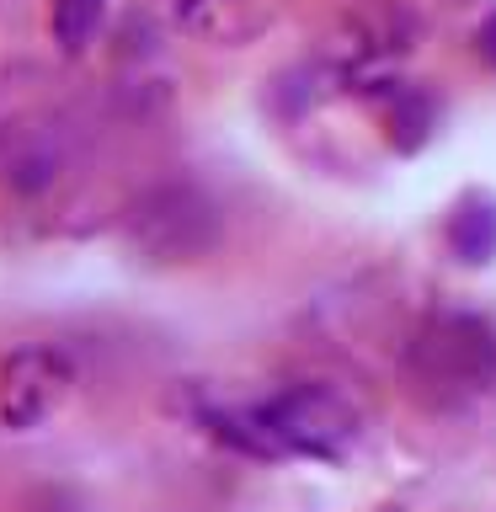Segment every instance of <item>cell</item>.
Masks as SVG:
<instances>
[{
    "mask_svg": "<svg viewBox=\"0 0 496 512\" xmlns=\"http://www.w3.org/2000/svg\"><path fill=\"white\" fill-rule=\"evenodd\" d=\"M214 432L256 459H288V454L331 459L358 438V406L331 384H294V390L272 395L262 406L214 416Z\"/></svg>",
    "mask_w": 496,
    "mask_h": 512,
    "instance_id": "cell-1",
    "label": "cell"
},
{
    "mask_svg": "<svg viewBox=\"0 0 496 512\" xmlns=\"http://www.w3.org/2000/svg\"><path fill=\"white\" fill-rule=\"evenodd\" d=\"M480 54H486V59L496 64V16L486 22V32H480Z\"/></svg>",
    "mask_w": 496,
    "mask_h": 512,
    "instance_id": "cell-6",
    "label": "cell"
},
{
    "mask_svg": "<svg viewBox=\"0 0 496 512\" xmlns=\"http://www.w3.org/2000/svg\"><path fill=\"white\" fill-rule=\"evenodd\" d=\"M448 246H454L459 262H491L496 256V203L491 198H464L448 219Z\"/></svg>",
    "mask_w": 496,
    "mask_h": 512,
    "instance_id": "cell-4",
    "label": "cell"
},
{
    "mask_svg": "<svg viewBox=\"0 0 496 512\" xmlns=\"http://www.w3.org/2000/svg\"><path fill=\"white\" fill-rule=\"evenodd\" d=\"M102 6L107 0H48V22L64 54H80L91 43V32L102 27Z\"/></svg>",
    "mask_w": 496,
    "mask_h": 512,
    "instance_id": "cell-5",
    "label": "cell"
},
{
    "mask_svg": "<svg viewBox=\"0 0 496 512\" xmlns=\"http://www.w3.org/2000/svg\"><path fill=\"white\" fill-rule=\"evenodd\" d=\"M198 6H208V0H176V11H198Z\"/></svg>",
    "mask_w": 496,
    "mask_h": 512,
    "instance_id": "cell-7",
    "label": "cell"
},
{
    "mask_svg": "<svg viewBox=\"0 0 496 512\" xmlns=\"http://www.w3.org/2000/svg\"><path fill=\"white\" fill-rule=\"evenodd\" d=\"M70 390V363L54 347H22L0 363V422L38 427Z\"/></svg>",
    "mask_w": 496,
    "mask_h": 512,
    "instance_id": "cell-3",
    "label": "cell"
},
{
    "mask_svg": "<svg viewBox=\"0 0 496 512\" xmlns=\"http://www.w3.org/2000/svg\"><path fill=\"white\" fill-rule=\"evenodd\" d=\"M416 368L432 384L480 390L496 379V331L480 315H438L416 342Z\"/></svg>",
    "mask_w": 496,
    "mask_h": 512,
    "instance_id": "cell-2",
    "label": "cell"
}]
</instances>
